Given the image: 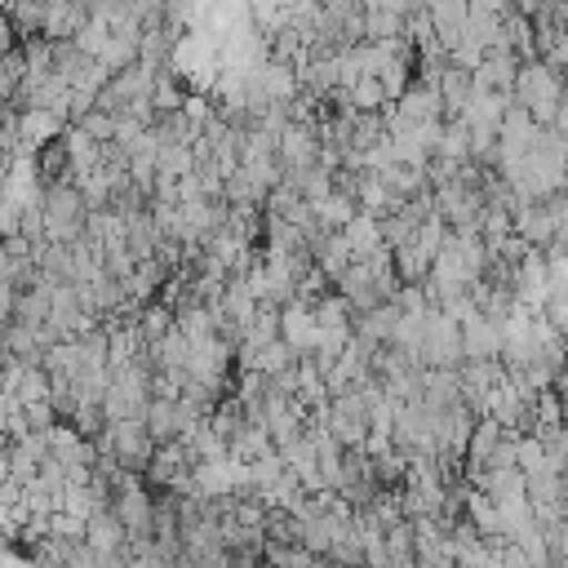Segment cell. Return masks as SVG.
Instances as JSON below:
<instances>
[{
  "instance_id": "6da1fadb",
  "label": "cell",
  "mask_w": 568,
  "mask_h": 568,
  "mask_svg": "<svg viewBox=\"0 0 568 568\" xmlns=\"http://www.w3.org/2000/svg\"><path fill=\"white\" fill-rule=\"evenodd\" d=\"M510 98L537 120V124H550L555 111H559V98H564V75L541 62V58H524L515 67V84H510Z\"/></svg>"
},
{
  "instance_id": "7a4b0ae2",
  "label": "cell",
  "mask_w": 568,
  "mask_h": 568,
  "mask_svg": "<svg viewBox=\"0 0 568 568\" xmlns=\"http://www.w3.org/2000/svg\"><path fill=\"white\" fill-rule=\"evenodd\" d=\"M40 213H44V240L71 244L84 235L89 200L80 195L75 182H49V186H40Z\"/></svg>"
},
{
  "instance_id": "3957f363",
  "label": "cell",
  "mask_w": 568,
  "mask_h": 568,
  "mask_svg": "<svg viewBox=\"0 0 568 568\" xmlns=\"http://www.w3.org/2000/svg\"><path fill=\"white\" fill-rule=\"evenodd\" d=\"M93 444H98V453H106L111 462H120L124 470H138V475L146 470V462L155 453V439L146 430V417H115V422L102 426V435Z\"/></svg>"
},
{
  "instance_id": "277c9868",
  "label": "cell",
  "mask_w": 568,
  "mask_h": 568,
  "mask_svg": "<svg viewBox=\"0 0 568 568\" xmlns=\"http://www.w3.org/2000/svg\"><path fill=\"white\" fill-rule=\"evenodd\" d=\"M422 364H430V368L462 364V324L448 311H439L435 302L422 315Z\"/></svg>"
},
{
  "instance_id": "5b68a950",
  "label": "cell",
  "mask_w": 568,
  "mask_h": 568,
  "mask_svg": "<svg viewBox=\"0 0 568 568\" xmlns=\"http://www.w3.org/2000/svg\"><path fill=\"white\" fill-rule=\"evenodd\" d=\"M275 164L284 178H297L306 169L320 164V124H302V120H288L275 138Z\"/></svg>"
},
{
  "instance_id": "8992f818",
  "label": "cell",
  "mask_w": 568,
  "mask_h": 568,
  "mask_svg": "<svg viewBox=\"0 0 568 568\" xmlns=\"http://www.w3.org/2000/svg\"><path fill=\"white\" fill-rule=\"evenodd\" d=\"M231 359H235V346L226 342V337H200V342H191V359H186V373L195 377V382H204V386H213L217 395L226 390V377H231Z\"/></svg>"
},
{
  "instance_id": "52a82bcc",
  "label": "cell",
  "mask_w": 568,
  "mask_h": 568,
  "mask_svg": "<svg viewBox=\"0 0 568 568\" xmlns=\"http://www.w3.org/2000/svg\"><path fill=\"white\" fill-rule=\"evenodd\" d=\"M462 324V359H497L501 355V324L484 311H470Z\"/></svg>"
},
{
  "instance_id": "ba28073f",
  "label": "cell",
  "mask_w": 568,
  "mask_h": 568,
  "mask_svg": "<svg viewBox=\"0 0 568 568\" xmlns=\"http://www.w3.org/2000/svg\"><path fill=\"white\" fill-rule=\"evenodd\" d=\"M435 89H439V102H444V120H453V115L466 111V102H470V93H475V75H470V67H462V62H444V67L435 71Z\"/></svg>"
},
{
  "instance_id": "9c48e42d",
  "label": "cell",
  "mask_w": 568,
  "mask_h": 568,
  "mask_svg": "<svg viewBox=\"0 0 568 568\" xmlns=\"http://www.w3.org/2000/svg\"><path fill=\"white\" fill-rule=\"evenodd\" d=\"M515 67H519V58H515V53H484V58L470 67L475 89H488V93H510V84H515Z\"/></svg>"
},
{
  "instance_id": "30bf717a",
  "label": "cell",
  "mask_w": 568,
  "mask_h": 568,
  "mask_svg": "<svg viewBox=\"0 0 568 568\" xmlns=\"http://www.w3.org/2000/svg\"><path fill=\"white\" fill-rule=\"evenodd\" d=\"M146 430H151V439L155 444H169V439H178L182 435V417H178V399H164V395H151L146 399Z\"/></svg>"
},
{
  "instance_id": "8fae6325",
  "label": "cell",
  "mask_w": 568,
  "mask_h": 568,
  "mask_svg": "<svg viewBox=\"0 0 568 568\" xmlns=\"http://www.w3.org/2000/svg\"><path fill=\"white\" fill-rule=\"evenodd\" d=\"M222 200H226V204H262V200H266V186H262V178H257L248 164H235V169L222 178Z\"/></svg>"
},
{
  "instance_id": "7c38bea8",
  "label": "cell",
  "mask_w": 568,
  "mask_h": 568,
  "mask_svg": "<svg viewBox=\"0 0 568 568\" xmlns=\"http://www.w3.org/2000/svg\"><path fill=\"white\" fill-rule=\"evenodd\" d=\"M342 240H346V248H351V257L359 262V257H368L377 244H382V226H377V217L373 213H364V209H355V217L342 226Z\"/></svg>"
},
{
  "instance_id": "4fadbf2b",
  "label": "cell",
  "mask_w": 568,
  "mask_h": 568,
  "mask_svg": "<svg viewBox=\"0 0 568 568\" xmlns=\"http://www.w3.org/2000/svg\"><path fill=\"white\" fill-rule=\"evenodd\" d=\"M426 4V13H430V27H435V36L444 40V49L462 36V27H466V0H422Z\"/></svg>"
},
{
  "instance_id": "5bb4252c",
  "label": "cell",
  "mask_w": 568,
  "mask_h": 568,
  "mask_svg": "<svg viewBox=\"0 0 568 568\" xmlns=\"http://www.w3.org/2000/svg\"><path fill=\"white\" fill-rule=\"evenodd\" d=\"M475 488H484L493 501L524 497V470H519V466H493V470H484V475H479V484H475Z\"/></svg>"
},
{
  "instance_id": "9a60e30c",
  "label": "cell",
  "mask_w": 568,
  "mask_h": 568,
  "mask_svg": "<svg viewBox=\"0 0 568 568\" xmlns=\"http://www.w3.org/2000/svg\"><path fill=\"white\" fill-rule=\"evenodd\" d=\"M404 31V13L395 9H364V40H395Z\"/></svg>"
},
{
  "instance_id": "2e32d148",
  "label": "cell",
  "mask_w": 568,
  "mask_h": 568,
  "mask_svg": "<svg viewBox=\"0 0 568 568\" xmlns=\"http://www.w3.org/2000/svg\"><path fill=\"white\" fill-rule=\"evenodd\" d=\"M386 555H390V564H404V568L417 564V555H413V519L408 515L386 528Z\"/></svg>"
},
{
  "instance_id": "e0dca14e",
  "label": "cell",
  "mask_w": 568,
  "mask_h": 568,
  "mask_svg": "<svg viewBox=\"0 0 568 568\" xmlns=\"http://www.w3.org/2000/svg\"><path fill=\"white\" fill-rule=\"evenodd\" d=\"M351 102H355L359 111H382L390 98H386V89H382L377 75H359V80L351 84Z\"/></svg>"
},
{
  "instance_id": "ac0fdd59",
  "label": "cell",
  "mask_w": 568,
  "mask_h": 568,
  "mask_svg": "<svg viewBox=\"0 0 568 568\" xmlns=\"http://www.w3.org/2000/svg\"><path fill=\"white\" fill-rule=\"evenodd\" d=\"M18 44V27H13V18H9V9L0 4V53H9Z\"/></svg>"
},
{
  "instance_id": "d6986e66",
  "label": "cell",
  "mask_w": 568,
  "mask_h": 568,
  "mask_svg": "<svg viewBox=\"0 0 568 568\" xmlns=\"http://www.w3.org/2000/svg\"><path fill=\"white\" fill-rule=\"evenodd\" d=\"M4 204H9V191H4V186H0V209H4Z\"/></svg>"
},
{
  "instance_id": "ffe728a7",
  "label": "cell",
  "mask_w": 568,
  "mask_h": 568,
  "mask_svg": "<svg viewBox=\"0 0 568 568\" xmlns=\"http://www.w3.org/2000/svg\"><path fill=\"white\" fill-rule=\"evenodd\" d=\"M0 106H4V102H0Z\"/></svg>"
}]
</instances>
